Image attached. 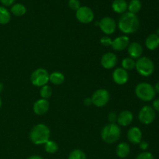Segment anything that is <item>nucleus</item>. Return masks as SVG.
I'll return each instance as SVG.
<instances>
[{
    "mask_svg": "<svg viewBox=\"0 0 159 159\" xmlns=\"http://www.w3.org/2000/svg\"><path fill=\"white\" fill-rule=\"evenodd\" d=\"M118 27L121 32L126 34H134L140 27V21L136 14L130 12H124L120 17Z\"/></svg>",
    "mask_w": 159,
    "mask_h": 159,
    "instance_id": "1",
    "label": "nucleus"
},
{
    "mask_svg": "<svg viewBox=\"0 0 159 159\" xmlns=\"http://www.w3.org/2000/svg\"><path fill=\"white\" fill-rule=\"evenodd\" d=\"M51 130L49 127L43 124H38L34 126L30 132V139L36 145L44 144L50 140Z\"/></svg>",
    "mask_w": 159,
    "mask_h": 159,
    "instance_id": "2",
    "label": "nucleus"
},
{
    "mask_svg": "<svg viewBox=\"0 0 159 159\" xmlns=\"http://www.w3.org/2000/svg\"><path fill=\"white\" fill-rule=\"evenodd\" d=\"M121 130L116 124H108L101 131L102 140L107 144H114L120 138Z\"/></svg>",
    "mask_w": 159,
    "mask_h": 159,
    "instance_id": "3",
    "label": "nucleus"
},
{
    "mask_svg": "<svg viewBox=\"0 0 159 159\" xmlns=\"http://www.w3.org/2000/svg\"><path fill=\"white\" fill-rule=\"evenodd\" d=\"M135 94L137 97L144 102H150L155 97L156 93L153 85L148 82H141L135 88Z\"/></svg>",
    "mask_w": 159,
    "mask_h": 159,
    "instance_id": "4",
    "label": "nucleus"
},
{
    "mask_svg": "<svg viewBox=\"0 0 159 159\" xmlns=\"http://www.w3.org/2000/svg\"><path fill=\"white\" fill-rule=\"evenodd\" d=\"M135 68L141 75L148 77L153 74L155 71V65L151 58L148 57H141L137 60Z\"/></svg>",
    "mask_w": 159,
    "mask_h": 159,
    "instance_id": "5",
    "label": "nucleus"
},
{
    "mask_svg": "<svg viewBox=\"0 0 159 159\" xmlns=\"http://www.w3.org/2000/svg\"><path fill=\"white\" fill-rule=\"evenodd\" d=\"M49 75L48 71L44 68H37L31 74V83L37 87H42L45 85H48L49 82Z\"/></svg>",
    "mask_w": 159,
    "mask_h": 159,
    "instance_id": "6",
    "label": "nucleus"
},
{
    "mask_svg": "<svg viewBox=\"0 0 159 159\" xmlns=\"http://www.w3.org/2000/svg\"><path fill=\"white\" fill-rule=\"evenodd\" d=\"M91 99L93 104L96 107H103L110 101V93L105 89H99L95 91Z\"/></svg>",
    "mask_w": 159,
    "mask_h": 159,
    "instance_id": "7",
    "label": "nucleus"
},
{
    "mask_svg": "<svg viewBox=\"0 0 159 159\" xmlns=\"http://www.w3.org/2000/svg\"><path fill=\"white\" fill-rule=\"evenodd\" d=\"M156 117V112L153 107L150 106H144L141 109L138 113V119L139 121L143 124L148 125L154 122Z\"/></svg>",
    "mask_w": 159,
    "mask_h": 159,
    "instance_id": "8",
    "label": "nucleus"
},
{
    "mask_svg": "<svg viewBox=\"0 0 159 159\" xmlns=\"http://www.w3.org/2000/svg\"><path fill=\"white\" fill-rule=\"evenodd\" d=\"M75 16L77 20L84 24L90 23L94 19V12L88 6H81L76 11Z\"/></svg>",
    "mask_w": 159,
    "mask_h": 159,
    "instance_id": "9",
    "label": "nucleus"
},
{
    "mask_svg": "<svg viewBox=\"0 0 159 159\" xmlns=\"http://www.w3.org/2000/svg\"><path fill=\"white\" fill-rule=\"evenodd\" d=\"M99 26L101 30L107 35L113 34L116 29V21L110 16H106L101 19L99 22Z\"/></svg>",
    "mask_w": 159,
    "mask_h": 159,
    "instance_id": "10",
    "label": "nucleus"
},
{
    "mask_svg": "<svg viewBox=\"0 0 159 159\" xmlns=\"http://www.w3.org/2000/svg\"><path fill=\"white\" fill-rule=\"evenodd\" d=\"M117 57L112 52H107L101 57V65L106 69L113 68L117 64Z\"/></svg>",
    "mask_w": 159,
    "mask_h": 159,
    "instance_id": "11",
    "label": "nucleus"
},
{
    "mask_svg": "<svg viewBox=\"0 0 159 159\" xmlns=\"http://www.w3.org/2000/svg\"><path fill=\"white\" fill-rule=\"evenodd\" d=\"M113 79L117 85H124L129 79L128 72L123 68H116L113 72Z\"/></svg>",
    "mask_w": 159,
    "mask_h": 159,
    "instance_id": "12",
    "label": "nucleus"
},
{
    "mask_svg": "<svg viewBox=\"0 0 159 159\" xmlns=\"http://www.w3.org/2000/svg\"><path fill=\"white\" fill-rule=\"evenodd\" d=\"M129 44H130V39L127 36L124 35L120 36L114 39L112 42L111 47L114 51H121L127 49Z\"/></svg>",
    "mask_w": 159,
    "mask_h": 159,
    "instance_id": "13",
    "label": "nucleus"
},
{
    "mask_svg": "<svg viewBox=\"0 0 159 159\" xmlns=\"http://www.w3.org/2000/svg\"><path fill=\"white\" fill-rule=\"evenodd\" d=\"M50 103L48 99H42V98L36 101L34 104V107H33L34 113L39 115V116H41V115H43L46 113H48Z\"/></svg>",
    "mask_w": 159,
    "mask_h": 159,
    "instance_id": "14",
    "label": "nucleus"
},
{
    "mask_svg": "<svg viewBox=\"0 0 159 159\" xmlns=\"http://www.w3.org/2000/svg\"><path fill=\"white\" fill-rule=\"evenodd\" d=\"M127 139L134 144H138L142 141V132L138 127H133L127 131Z\"/></svg>",
    "mask_w": 159,
    "mask_h": 159,
    "instance_id": "15",
    "label": "nucleus"
},
{
    "mask_svg": "<svg viewBox=\"0 0 159 159\" xmlns=\"http://www.w3.org/2000/svg\"><path fill=\"white\" fill-rule=\"evenodd\" d=\"M127 52L130 57L133 59H138L143 54V48L138 42H132L127 47Z\"/></svg>",
    "mask_w": 159,
    "mask_h": 159,
    "instance_id": "16",
    "label": "nucleus"
},
{
    "mask_svg": "<svg viewBox=\"0 0 159 159\" xmlns=\"http://www.w3.org/2000/svg\"><path fill=\"white\" fill-rule=\"evenodd\" d=\"M134 120V115L129 110H124L117 116V124L118 125L123 127H127L130 125Z\"/></svg>",
    "mask_w": 159,
    "mask_h": 159,
    "instance_id": "17",
    "label": "nucleus"
},
{
    "mask_svg": "<svg viewBox=\"0 0 159 159\" xmlns=\"http://www.w3.org/2000/svg\"><path fill=\"white\" fill-rule=\"evenodd\" d=\"M112 9L116 13L123 14L128 9V3L126 0H113Z\"/></svg>",
    "mask_w": 159,
    "mask_h": 159,
    "instance_id": "18",
    "label": "nucleus"
},
{
    "mask_svg": "<svg viewBox=\"0 0 159 159\" xmlns=\"http://www.w3.org/2000/svg\"><path fill=\"white\" fill-rule=\"evenodd\" d=\"M145 46L150 51H155L159 47V36L158 34H150L145 40Z\"/></svg>",
    "mask_w": 159,
    "mask_h": 159,
    "instance_id": "19",
    "label": "nucleus"
},
{
    "mask_svg": "<svg viewBox=\"0 0 159 159\" xmlns=\"http://www.w3.org/2000/svg\"><path fill=\"white\" fill-rule=\"evenodd\" d=\"M116 155L119 158H125L130 155V148L127 143L122 142L120 143L117 145L116 149Z\"/></svg>",
    "mask_w": 159,
    "mask_h": 159,
    "instance_id": "20",
    "label": "nucleus"
},
{
    "mask_svg": "<svg viewBox=\"0 0 159 159\" xmlns=\"http://www.w3.org/2000/svg\"><path fill=\"white\" fill-rule=\"evenodd\" d=\"M49 81L55 85H61L65 81V75L60 71H54L49 75Z\"/></svg>",
    "mask_w": 159,
    "mask_h": 159,
    "instance_id": "21",
    "label": "nucleus"
},
{
    "mask_svg": "<svg viewBox=\"0 0 159 159\" xmlns=\"http://www.w3.org/2000/svg\"><path fill=\"white\" fill-rule=\"evenodd\" d=\"M11 13L5 6H0V24L6 25L10 22Z\"/></svg>",
    "mask_w": 159,
    "mask_h": 159,
    "instance_id": "22",
    "label": "nucleus"
},
{
    "mask_svg": "<svg viewBox=\"0 0 159 159\" xmlns=\"http://www.w3.org/2000/svg\"><path fill=\"white\" fill-rule=\"evenodd\" d=\"M11 13L16 16H22L26 12V8L20 3H16L11 6Z\"/></svg>",
    "mask_w": 159,
    "mask_h": 159,
    "instance_id": "23",
    "label": "nucleus"
},
{
    "mask_svg": "<svg viewBox=\"0 0 159 159\" xmlns=\"http://www.w3.org/2000/svg\"><path fill=\"white\" fill-rule=\"evenodd\" d=\"M141 2L140 0H131L128 4V10L131 13L137 14L141 9Z\"/></svg>",
    "mask_w": 159,
    "mask_h": 159,
    "instance_id": "24",
    "label": "nucleus"
},
{
    "mask_svg": "<svg viewBox=\"0 0 159 159\" xmlns=\"http://www.w3.org/2000/svg\"><path fill=\"white\" fill-rule=\"evenodd\" d=\"M44 149L47 153L54 154L58 151V145L55 141L49 140L44 144Z\"/></svg>",
    "mask_w": 159,
    "mask_h": 159,
    "instance_id": "25",
    "label": "nucleus"
},
{
    "mask_svg": "<svg viewBox=\"0 0 159 159\" xmlns=\"http://www.w3.org/2000/svg\"><path fill=\"white\" fill-rule=\"evenodd\" d=\"M135 64H136V61H135L134 59L129 57L123 59L121 65H122V68L125 69L126 71H130V70H133L134 68H135Z\"/></svg>",
    "mask_w": 159,
    "mask_h": 159,
    "instance_id": "26",
    "label": "nucleus"
},
{
    "mask_svg": "<svg viewBox=\"0 0 159 159\" xmlns=\"http://www.w3.org/2000/svg\"><path fill=\"white\" fill-rule=\"evenodd\" d=\"M68 159H87L86 155L80 149H75L68 155Z\"/></svg>",
    "mask_w": 159,
    "mask_h": 159,
    "instance_id": "27",
    "label": "nucleus"
},
{
    "mask_svg": "<svg viewBox=\"0 0 159 159\" xmlns=\"http://www.w3.org/2000/svg\"><path fill=\"white\" fill-rule=\"evenodd\" d=\"M52 88L49 86L48 85H45L40 88V95L41 96L42 99H48L52 96Z\"/></svg>",
    "mask_w": 159,
    "mask_h": 159,
    "instance_id": "28",
    "label": "nucleus"
},
{
    "mask_svg": "<svg viewBox=\"0 0 159 159\" xmlns=\"http://www.w3.org/2000/svg\"><path fill=\"white\" fill-rule=\"evenodd\" d=\"M68 6L71 10L77 11L81 7V3L79 0H69L68 1Z\"/></svg>",
    "mask_w": 159,
    "mask_h": 159,
    "instance_id": "29",
    "label": "nucleus"
},
{
    "mask_svg": "<svg viewBox=\"0 0 159 159\" xmlns=\"http://www.w3.org/2000/svg\"><path fill=\"white\" fill-rule=\"evenodd\" d=\"M135 159H155V158L151 152H143L140 153Z\"/></svg>",
    "mask_w": 159,
    "mask_h": 159,
    "instance_id": "30",
    "label": "nucleus"
},
{
    "mask_svg": "<svg viewBox=\"0 0 159 159\" xmlns=\"http://www.w3.org/2000/svg\"><path fill=\"white\" fill-rule=\"evenodd\" d=\"M112 42H113V40H112L110 37H107V36L102 37V38L100 39L101 44L103 45V46H105V47L111 46Z\"/></svg>",
    "mask_w": 159,
    "mask_h": 159,
    "instance_id": "31",
    "label": "nucleus"
},
{
    "mask_svg": "<svg viewBox=\"0 0 159 159\" xmlns=\"http://www.w3.org/2000/svg\"><path fill=\"white\" fill-rule=\"evenodd\" d=\"M108 120L110 124H116L117 120V115L114 112H111L108 114Z\"/></svg>",
    "mask_w": 159,
    "mask_h": 159,
    "instance_id": "32",
    "label": "nucleus"
},
{
    "mask_svg": "<svg viewBox=\"0 0 159 159\" xmlns=\"http://www.w3.org/2000/svg\"><path fill=\"white\" fill-rule=\"evenodd\" d=\"M15 1L16 0H0V2H1L5 7H7V6H12Z\"/></svg>",
    "mask_w": 159,
    "mask_h": 159,
    "instance_id": "33",
    "label": "nucleus"
},
{
    "mask_svg": "<svg viewBox=\"0 0 159 159\" xmlns=\"http://www.w3.org/2000/svg\"><path fill=\"white\" fill-rule=\"evenodd\" d=\"M138 144H139V146H140V148H141V150L144 151V152H145V151L147 150L149 147L148 143L147 141H141Z\"/></svg>",
    "mask_w": 159,
    "mask_h": 159,
    "instance_id": "34",
    "label": "nucleus"
},
{
    "mask_svg": "<svg viewBox=\"0 0 159 159\" xmlns=\"http://www.w3.org/2000/svg\"><path fill=\"white\" fill-rule=\"evenodd\" d=\"M152 105H153L154 110L159 113V99H156L155 100H154L153 104H152Z\"/></svg>",
    "mask_w": 159,
    "mask_h": 159,
    "instance_id": "35",
    "label": "nucleus"
},
{
    "mask_svg": "<svg viewBox=\"0 0 159 159\" xmlns=\"http://www.w3.org/2000/svg\"><path fill=\"white\" fill-rule=\"evenodd\" d=\"M84 105L86 106V107H89L93 104V102H92V99L91 98H85L84 99Z\"/></svg>",
    "mask_w": 159,
    "mask_h": 159,
    "instance_id": "36",
    "label": "nucleus"
},
{
    "mask_svg": "<svg viewBox=\"0 0 159 159\" xmlns=\"http://www.w3.org/2000/svg\"><path fill=\"white\" fill-rule=\"evenodd\" d=\"M26 159H43V158H42V157L39 156V155H32V156L29 157V158Z\"/></svg>",
    "mask_w": 159,
    "mask_h": 159,
    "instance_id": "37",
    "label": "nucleus"
},
{
    "mask_svg": "<svg viewBox=\"0 0 159 159\" xmlns=\"http://www.w3.org/2000/svg\"><path fill=\"white\" fill-rule=\"evenodd\" d=\"M154 89H155V93H159V82H158L156 84H155V85L154 86Z\"/></svg>",
    "mask_w": 159,
    "mask_h": 159,
    "instance_id": "38",
    "label": "nucleus"
},
{
    "mask_svg": "<svg viewBox=\"0 0 159 159\" xmlns=\"http://www.w3.org/2000/svg\"><path fill=\"white\" fill-rule=\"evenodd\" d=\"M3 89H4V85L0 82V93L3 91Z\"/></svg>",
    "mask_w": 159,
    "mask_h": 159,
    "instance_id": "39",
    "label": "nucleus"
},
{
    "mask_svg": "<svg viewBox=\"0 0 159 159\" xmlns=\"http://www.w3.org/2000/svg\"><path fill=\"white\" fill-rule=\"evenodd\" d=\"M1 107H2V99L1 97H0V108H1Z\"/></svg>",
    "mask_w": 159,
    "mask_h": 159,
    "instance_id": "40",
    "label": "nucleus"
}]
</instances>
